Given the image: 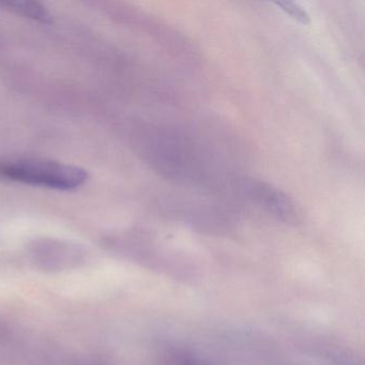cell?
<instances>
[{
    "label": "cell",
    "mask_w": 365,
    "mask_h": 365,
    "mask_svg": "<svg viewBox=\"0 0 365 365\" xmlns=\"http://www.w3.org/2000/svg\"><path fill=\"white\" fill-rule=\"evenodd\" d=\"M0 175L18 182L61 191L82 187L88 179V173L84 168L40 160L7 162L0 165Z\"/></svg>",
    "instance_id": "obj_1"
},
{
    "label": "cell",
    "mask_w": 365,
    "mask_h": 365,
    "mask_svg": "<svg viewBox=\"0 0 365 365\" xmlns=\"http://www.w3.org/2000/svg\"><path fill=\"white\" fill-rule=\"evenodd\" d=\"M0 7H6L11 11L24 16L25 18L37 21L42 24H50L52 23V14L48 10L37 1H8V3H0Z\"/></svg>",
    "instance_id": "obj_2"
},
{
    "label": "cell",
    "mask_w": 365,
    "mask_h": 365,
    "mask_svg": "<svg viewBox=\"0 0 365 365\" xmlns=\"http://www.w3.org/2000/svg\"><path fill=\"white\" fill-rule=\"evenodd\" d=\"M275 5L279 6L287 16H292L294 21L301 24L307 25L311 22L309 14L298 4L292 3V1H279V3H275Z\"/></svg>",
    "instance_id": "obj_3"
}]
</instances>
